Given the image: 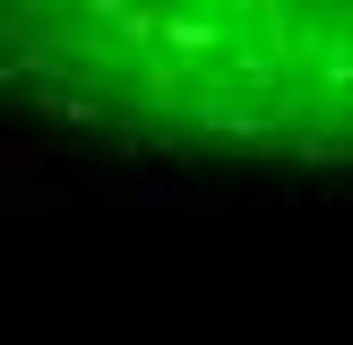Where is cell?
Listing matches in <instances>:
<instances>
[{"mask_svg":"<svg viewBox=\"0 0 353 345\" xmlns=\"http://www.w3.org/2000/svg\"><path fill=\"white\" fill-rule=\"evenodd\" d=\"M61 112L259 164H353V0H9Z\"/></svg>","mask_w":353,"mask_h":345,"instance_id":"1","label":"cell"}]
</instances>
